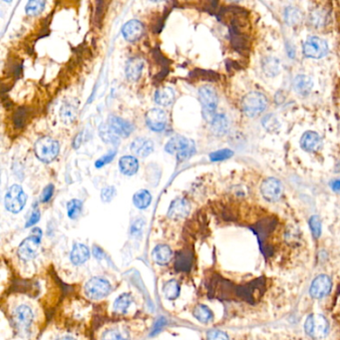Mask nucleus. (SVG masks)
<instances>
[{
  "label": "nucleus",
  "mask_w": 340,
  "mask_h": 340,
  "mask_svg": "<svg viewBox=\"0 0 340 340\" xmlns=\"http://www.w3.org/2000/svg\"><path fill=\"white\" fill-rule=\"evenodd\" d=\"M193 315L198 321L204 324L210 322L214 319L212 311L207 306H204V305H198L196 306L193 310Z\"/></svg>",
  "instance_id": "30"
},
{
  "label": "nucleus",
  "mask_w": 340,
  "mask_h": 340,
  "mask_svg": "<svg viewBox=\"0 0 340 340\" xmlns=\"http://www.w3.org/2000/svg\"><path fill=\"white\" fill-rule=\"evenodd\" d=\"M83 209V203L77 199L71 200L67 204V214L71 220H76L80 217Z\"/></svg>",
  "instance_id": "38"
},
{
  "label": "nucleus",
  "mask_w": 340,
  "mask_h": 340,
  "mask_svg": "<svg viewBox=\"0 0 340 340\" xmlns=\"http://www.w3.org/2000/svg\"><path fill=\"white\" fill-rule=\"evenodd\" d=\"M152 202V195L147 190H140L133 197V203L139 209L147 208Z\"/></svg>",
  "instance_id": "33"
},
{
  "label": "nucleus",
  "mask_w": 340,
  "mask_h": 340,
  "mask_svg": "<svg viewBox=\"0 0 340 340\" xmlns=\"http://www.w3.org/2000/svg\"><path fill=\"white\" fill-rule=\"evenodd\" d=\"M305 330L312 339H323L329 332V322L324 315L312 313L306 317Z\"/></svg>",
  "instance_id": "2"
},
{
  "label": "nucleus",
  "mask_w": 340,
  "mask_h": 340,
  "mask_svg": "<svg viewBox=\"0 0 340 340\" xmlns=\"http://www.w3.org/2000/svg\"><path fill=\"white\" fill-rule=\"evenodd\" d=\"M292 86L299 95L306 97L309 95L313 88V81L307 75H298L293 80Z\"/></svg>",
  "instance_id": "21"
},
{
  "label": "nucleus",
  "mask_w": 340,
  "mask_h": 340,
  "mask_svg": "<svg viewBox=\"0 0 340 340\" xmlns=\"http://www.w3.org/2000/svg\"><path fill=\"white\" fill-rule=\"evenodd\" d=\"M173 258V251L167 244H158L152 251L153 261L159 266H166Z\"/></svg>",
  "instance_id": "20"
},
{
  "label": "nucleus",
  "mask_w": 340,
  "mask_h": 340,
  "mask_svg": "<svg viewBox=\"0 0 340 340\" xmlns=\"http://www.w3.org/2000/svg\"><path fill=\"white\" fill-rule=\"evenodd\" d=\"M193 266V252L190 249H183L176 253L175 270L177 272H188Z\"/></svg>",
  "instance_id": "18"
},
{
  "label": "nucleus",
  "mask_w": 340,
  "mask_h": 340,
  "mask_svg": "<svg viewBox=\"0 0 340 340\" xmlns=\"http://www.w3.org/2000/svg\"><path fill=\"white\" fill-rule=\"evenodd\" d=\"M58 340H76L75 338H73V337H71V336H64V337H62V338H59Z\"/></svg>",
  "instance_id": "53"
},
{
  "label": "nucleus",
  "mask_w": 340,
  "mask_h": 340,
  "mask_svg": "<svg viewBox=\"0 0 340 340\" xmlns=\"http://www.w3.org/2000/svg\"><path fill=\"white\" fill-rule=\"evenodd\" d=\"M59 150L58 141L51 137H42L36 141L34 145L35 155L43 163L53 162L58 157Z\"/></svg>",
  "instance_id": "3"
},
{
  "label": "nucleus",
  "mask_w": 340,
  "mask_h": 340,
  "mask_svg": "<svg viewBox=\"0 0 340 340\" xmlns=\"http://www.w3.org/2000/svg\"><path fill=\"white\" fill-rule=\"evenodd\" d=\"M268 106L266 96L260 92H250L246 94L241 102L243 113L249 117L254 118L261 115Z\"/></svg>",
  "instance_id": "5"
},
{
  "label": "nucleus",
  "mask_w": 340,
  "mask_h": 340,
  "mask_svg": "<svg viewBox=\"0 0 340 340\" xmlns=\"http://www.w3.org/2000/svg\"><path fill=\"white\" fill-rule=\"evenodd\" d=\"M129 333L120 328H111L104 332L102 340H129Z\"/></svg>",
  "instance_id": "35"
},
{
  "label": "nucleus",
  "mask_w": 340,
  "mask_h": 340,
  "mask_svg": "<svg viewBox=\"0 0 340 340\" xmlns=\"http://www.w3.org/2000/svg\"><path fill=\"white\" fill-rule=\"evenodd\" d=\"M108 124L120 138H127L130 136L134 130V126L129 121L114 115L109 116Z\"/></svg>",
  "instance_id": "14"
},
{
  "label": "nucleus",
  "mask_w": 340,
  "mask_h": 340,
  "mask_svg": "<svg viewBox=\"0 0 340 340\" xmlns=\"http://www.w3.org/2000/svg\"><path fill=\"white\" fill-rule=\"evenodd\" d=\"M234 156V152L230 149H223L219 151H215L209 154V159L212 162H220V161H225Z\"/></svg>",
  "instance_id": "42"
},
{
  "label": "nucleus",
  "mask_w": 340,
  "mask_h": 340,
  "mask_svg": "<svg viewBox=\"0 0 340 340\" xmlns=\"http://www.w3.org/2000/svg\"><path fill=\"white\" fill-rule=\"evenodd\" d=\"M263 126L269 132H275L280 128V123L274 115L270 114L263 119Z\"/></svg>",
  "instance_id": "41"
},
{
  "label": "nucleus",
  "mask_w": 340,
  "mask_h": 340,
  "mask_svg": "<svg viewBox=\"0 0 340 340\" xmlns=\"http://www.w3.org/2000/svg\"><path fill=\"white\" fill-rule=\"evenodd\" d=\"M262 68L264 73L269 77H274L279 73V60L275 57H266L262 62Z\"/></svg>",
  "instance_id": "29"
},
{
  "label": "nucleus",
  "mask_w": 340,
  "mask_h": 340,
  "mask_svg": "<svg viewBox=\"0 0 340 340\" xmlns=\"http://www.w3.org/2000/svg\"><path fill=\"white\" fill-rule=\"evenodd\" d=\"M93 253H94V257L98 261H102L103 258H104V251L99 246H94L93 247Z\"/></svg>",
  "instance_id": "51"
},
{
  "label": "nucleus",
  "mask_w": 340,
  "mask_h": 340,
  "mask_svg": "<svg viewBox=\"0 0 340 340\" xmlns=\"http://www.w3.org/2000/svg\"><path fill=\"white\" fill-rule=\"evenodd\" d=\"M27 119V110L24 107L18 108L13 115V123L16 128H22Z\"/></svg>",
  "instance_id": "43"
},
{
  "label": "nucleus",
  "mask_w": 340,
  "mask_h": 340,
  "mask_svg": "<svg viewBox=\"0 0 340 340\" xmlns=\"http://www.w3.org/2000/svg\"><path fill=\"white\" fill-rule=\"evenodd\" d=\"M326 15L322 10H313L310 13V23L313 27H322L325 23Z\"/></svg>",
  "instance_id": "40"
},
{
  "label": "nucleus",
  "mask_w": 340,
  "mask_h": 340,
  "mask_svg": "<svg viewBox=\"0 0 340 340\" xmlns=\"http://www.w3.org/2000/svg\"><path fill=\"white\" fill-rule=\"evenodd\" d=\"M320 137L313 131H307L301 139V147L306 152H315L320 148Z\"/></svg>",
  "instance_id": "22"
},
{
  "label": "nucleus",
  "mask_w": 340,
  "mask_h": 340,
  "mask_svg": "<svg viewBox=\"0 0 340 340\" xmlns=\"http://www.w3.org/2000/svg\"><path fill=\"white\" fill-rule=\"evenodd\" d=\"M116 154H117L116 151H110L108 154H106L105 156H103L100 159H98V160L96 161V163H95V167H96L97 169H101L102 167L106 166L107 164L111 163V162L113 161V159L115 158Z\"/></svg>",
  "instance_id": "45"
},
{
  "label": "nucleus",
  "mask_w": 340,
  "mask_h": 340,
  "mask_svg": "<svg viewBox=\"0 0 340 340\" xmlns=\"http://www.w3.org/2000/svg\"><path fill=\"white\" fill-rule=\"evenodd\" d=\"M199 100L202 104L203 116L208 122H211L216 116V110L218 107V94L211 86H203L199 90Z\"/></svg>",
  "instance_id": "6"
},
{
  "label": "nucleus",
  "mask_w": 340,
  "mask_h": 340,
  "mask_svg": "<svg viewBox=\"0 0 340 340\" xmlns=\"http://www.w3.org/2000/svg\"><path fill=\"white\" fill-rule=\"evenodd\" d=\"M304 20V15L301 10L294 7H287L284 10V21L289 26H298Z\"/></svg>",
  "instance_id": "28"
},
{
  "label": "nucleus",
  "mask_w": 340,
  "mask_h": 340,
  "mask_svg": "<svg viewBox=\"0 0 340 340\" xmlns=\"http://www.w3.org/2000/svg\"><path fill=\"white\" fill-rule=\"evenodd\" d=\"M206 340H230V337L226 332L222 330L212 329L207 332Z\"/></svg>",
  "instance_id": "47"
},
{
  "label": "nucleus",
  "mask_w": 340,
  "mask_h": 340,
  "mask_svg": "<svg viewBox=\"0 0 340 340\" xmlns=\"http://www.w3.org/2000/svg\"><path fill=\"white\" fill-rule=\"evenodd\" d=\"M27 202V196L19 185L11 186L5 195V207L12 214H18Z\"/></svg>",
  "instance_id": "8"
},
{
  "label": "nucleus",
  "mask_w": 340,
  "mask_h": 340,
  "mask_svg": "<svg viewBox=\"0 0 340 340\" xmlns=\"http://www.w3.org/2000/svg\"><path fill=\"white\" fill-rule=\"evenodd\" d=\"M78 115V110L76 106L72 104H64L60 109V117L63 123L72 124Z\"/></svg>",
  "instance_id": "34"
},
{
  "label": "nucleus",
  "mask_w": 340,
  "mask_h": 340,
  "mask_svg": "<svg viewBox=\"0 0 340 340\" xmlns=\"http://www.w3.org/2000/svg\"><path fill=\"white\" fill-rule=\"evenodd\" d=\"M111 290V283L107 279L99 276L90 278L84 286L85 295L91 301L102 300L110 294Z\"/></svg>",
  "instance_id": "7"
},
{
  "label": "nucleus",
  "mask_w": 340,
  "mask_h": 340,
  "mask_svg": "<svg viewBox=\"0 0 340 340\" xmlns=\"http://www.w3.org/2000/svg\"><path fill=\"white\" fill-rule=\"evenodd\" d=\"M122 34L128 42H136L144 34V26L139 20L132 19L123 26Z\"/></svg>",
  "instance_id": "15"
},
{
  "label": "nucleus",
  "mask_w": 340,
  "mask_h": 340,
  "mask_svg": "<svg viewBox=\"0 0 340 340\" xmlns=\"http://www.w3.org/2000/svg\"><path fill=\"white\" fill-rule=\"evenodd\" d=\"M53 193H54V186L52 184H50L47 187H45V189L43 190V192L41 194V197H40V201L42 203L49 202L50 199L53 196Z\"/></svg>",
  "instance_id": "48"
},
{
  "label": "nucleus",
  "mask_w": 340,
  "mask_h": 340,
  "mask_svg": "<svg viewBox=\"0 0 340 340\" xmlns=\"http://www.w3.org/2000/svg\"><path fill=\"white\" fill-rule=\"evenodd\" d=\"M90 258V250L88 246L83 243H75L71 252L70 261L75 266H80L86 263Z\"/></svg>",
  "instance_id": "19"
},
{
  "label": "nucleus",
  "mask_w": 340,
  "mask_h": 340,
  "mask_svg": "<svg viewBox=\"0 0 340 340\" xmlns=\"http://www.w3.org/2000/svg\"><path fill=\"white\" fill-rule=\"evenodd\" d=\"M116 196V189L113 186L105 187L101 192V200L104 203H110Z\"/></svg>",
  "instance_id": "44"
},
{
  "label": "nucleus",
  "mask_w": 340,
  "mask_h": 340,
  "mask_svg": "<svg viewBox=\"0 0 340 340\" xmlns=\"http://www.w3.org/2000/svg\"><path fill=\"white\" fill-rule=\"evenodd\" d=\"M132 303H133V298L131 293H122L121 295L117 298V300L114 303V310L117 313L125 314L128 311L129 307L132 305Z\"/></svg>",
  "instance_id": "31"
},
{
  "label": "nucleus",
  "mask_w": 340,
  "mask_h": 340,
  "mask_svg": "<svg viewBox=\"0 0 340 340\" xmlns=\"http://www.w3.org/2000/svg\"><path fill=\"white\" fill-rule=\"evenodd\" d=\"M331 189L335 193H340V180H336L331 184Z\"/></svg>",
  "instance_id": "52"
},
{
  "label": "nucleus",
  "mask_w": 340,
  "mask_h": 340,
  "mask_svg": "<svg viewBox=\"0 0 340 340\" xmlns=\"http://www.w3.org/2000/svg\"><path fill=\"white\" fill-rule=\"evenodd\" d=\"M131 151L140 158H146L154 151V143L148 138H137L131 144Z\"/></svg>",
  "instance_id": "16"
},
{
  "label": "nucleus",
  "mask_w": 340,
  "mask_h": 340,
  "mask_svg": "<svg viewBox=\"0 0 340 340\" xmlns=\"http://www.w3.org/2000/svg\"><path fill=\"white\" fill-rule=\"evenodd\" d=\"M144 68V60L140 57H134L130 59L126 66V77L132 81H138L141 77L142 70Z\"/></svg>",
  "instance_id": "23"
},
{
  "label": "nucleus",
  "mask_w": 340,
  "mask_h": 340,
  "mask_svg": "<svg viewBox=\"0 0 340 340\" xmlns=\"http://www.w3.org/2000/svg\"><path fill=\"white\" fill-rule=\"evenodd\" d=\"M145 227V221L142 220V219H138L134 224L132 225L131 227V230H130V233H131V236L136 238V237H139L142 235L143 233V229Z\"/></svg>",
  "instance_id": "46"
},
{
  "label": "nucleus",
  "mask_w": 340,
  "mask_h": 340,
  "mask_svg": "<svg viewBox=\"0 0 340 340\" xmlns=\"http://www.w3.org/2000/svg\"><path fill=\"white\" fill-rule=\"evenodd\" d=\"M210 128L214 134L218 136L225 135L229 130V120L224 114H218L210 122Z\"/></svg>",
  "instance_id": "25"
},
{
  "label": "nucleus",
  "mask_w": 340,
  "mask_h": 340,
  "mask_svg": "<svg viewBox=\"0 0 340 340\" xmlns=\"http://www.w3.org/2000/svg\"><path fill=\"white\" fill-rule=\"evenodd\" d=\"M12 323L19 331H26L34 320V313L29 306H17L12 312Z\"/></svg>",
  "instance_id": "10"
},
{
  "label": "nucleus",
  "mask_w": 340,
  "mask_h": 340,
  "mask_svg": "<svg viewBox=\"0 0 340 340\" xmlns=\"http://www.w3.org/2000/svg\"><path fill=\"white\" fill-rule=\"evenodd\" d=\"M331 289V278L327 274H319L312 280L309 287V294L314 300H322L330 293Z\"/></svg>",
  "instance_id": "11"
},
{
  "label": "nucleus",
  "mask_w": 340,
  "mask_h": 340,
  "mask_svg": "<svg viewBox=\"0 0 340 340\" xmlns=\"http://www.w3.org/2000/svg\"><path fill=\"white\" fill-rule=\"evenodd\" d=\"M99 136L102 139L103 142H105L108 145L117 146L120 142V137L114 132V130L110 127V125L108 123L100 125Z\"/></svg>",
  "instance_id": "27"
},
{
  "label": "nucleus",
  "mask_w": 340,
  "mask_h": 340,
  "mask_svg": "<svg viewBox=\"0 0 340 340\" xmlns=\"http://www.w3.org/2000/svg\"><path fill=\"white\" fill-rule=\"evenodd\" d=\"M163 292L168 301H175L179 298L181 292V287L176 279L168 280L163 286Z\"/></svg>",
  "instance_id": "32"
},
{
  "label": "nucleus",
  "mask_w": 340,
  "mask_h": 340,
  "mask_svg": "<svg viewBox=\"0 0 340 340\" xmlns=\"http://www.w3.org/2000/svg\"><path fill=\"white\" fill-rule=\"evenodd\" d=\"M263 197L269 202H277L283 194V186L278 179L268 178L261 186Z\"/></svg>",
  "instance_id": "12"
},
{
  "label": "nucleus",
  "mask_w": 340,
  "mask_h": 340,
  "mask_svg": "<svg viewBox=\"0 0 340 340\" xmlns=\"http://www.w3.org/2000/svg\"><path fill=\"white\" fill-rule=\"evenodd\" d=\"M176 94L171 87H162L155 93V101L161 106H170L175 101Z\"/></svg>",
  "instance_id": "26"
},
{
  "label": "nucleus",
  "mask_w": 340,
  "mask_h": 340,
  "mask_svg": "<svg viewBox=\"0 0 340 340\" xmlns=\"http://www.w3.org/2000/svg\"><path fill=\"white\" fill-rule=\"evenodd\" d=\"M190 75L195 79H200L203 81H218L220 79V75L218 73L214 71H206L200 69L193 71Z\"/></svg>",
  "instance_id": "36"
},
{
  "label": "nucleus",
  "mask_w": 340,
  "mask_h": 340,
  "mask_svg": "<svg viewBox=\"0 0 340 340\" xmlns=\"http://www.w3.org/2000/svg\"><path fill=\"white\" fill-rule=\"evenodd\" d=\"M166 323H167V320L164 317L159 318L156 321V323L154 324V326H153V329H152V332H151V336H155L156 334H158L163 329V327L166 325Z\"/></svg>",
  "instance_id": "49"
},
{
  "label": "nucleus",
  "mask_w": 340,
  "mask_h": 340,
  "mask_svg": "<svg viewBox=\"0 0 340 340\" xmlns=\"http://www.w3.org/2000/svg\"><path fill=\"white\" fill-rule=\"evenodd\" d=\"M190 212V204L185 199L174 200L168 209V217L172 220H181Z\"/></svg>",
  "instance_id": "17"
},
{
  "label": "nucleus",
  "mask_w": 340,
  "mask_h": 340,
  "mask_svg": "<svg viewBox=\"0 0 340 340\" xmlns=\"http://www.w3.org/2000/svg\"><path fill=\"white\" fill-rule=\"evenodd\" d=\"M303 50L304 54L308 58L321 59L328 53V44L319 37L311 36L306 39Z\"/></svg>",
  "instance_id": "9"
},
{
  "label": "nucleus",
  "mask_w": 340,
  "mask_h": 340,
  "mask_svg": "<svg viewBox=\"0 0 340 340\" xmlns=\"http://www.w3.org/2000/svg\"><path fill=\"white\" fill-rule=\"evenodd\" d=\"M119 169L126 176H133L139 170V162L133 156H124L119 161Z\"/></svg>",
  "instance_id": "24"
},
{
  "label": "nucleus",
  "mask_w": 340,
  "mask_h": 340,
  "mask_svg": "<svg viewBox=\"0 0 340 340\" xmlns=\"http://www.w3.org/2000/svg\"><path fill=\"white\" fill-rule=\"evenodd\" d=\"M168 118L164 110L160 108H154L147 112L146 114V123L148 127L155 132L163 131L167 126Z\"/></svg>",
  "instance_id": "13"
},
{
  "label": "nucleus",
  "mask_w": 340,
  "mask_h": 340,
  "mask_svg": "<svg viewBox=\"0 0 340 340\" xmlns=\"http://www.w3.org/2000/svg\"><path fill=\"white\" fill-rule=\"evenodd\" d=\"M309 228L311 231V234L314 238H319L322 233V224L321 220L319 219L318 216H312L309 219Z\"/></svg>",
  "instance_id": "39"
},
{
  "label": "nucleus",
  "mask_w": 340,
  "mask_h": 340,
  "mask_svg": "<svg viewBox=\"0 0 340 340\" xmlns=\"http://www.w3.org/2000/svg\"><path fill=\"white\" fill-rule=\"evenodd\" d=\"M165 151L171 155H176L179 162L190 159L196 153L195 142L184 136L173 137L165 146Z\"/></svg>",
  "instance_id": "1"
},
{
  "label": "nucleus",
  "mask_w": 340,
  "mask_h": 340,
  "mask_svg": "<svg viewBox=\"0 0 340 340\" xmlns=\"http://www.w3.org/2000/svg\"><path fill=\"white\" fill-rule=\"evenodd\" d=\"M41 238H42V231L39 228L32 229L30 236L25 238L18 246L17 253L20 260L24 262H29L34 259L38 252V248L40 246Z\"/></svg>",
  "instance_id": "4"
},
{
  "label": "nucleus",
  "mask_w": 340,
  "mask_h": 340,
  "mask_svg": "<svg viewBox=\"0 0 340 340\" xmlns=\"http://www.w3.org/2000/svg\"><path fill=\"white\" fill-rule=\"evenodd\" d=\"M40 217H41L40 210H39L37 207H35L34 210L32 211V214H31V216H30V218H29V220L27 221L25 227H26V228H30V227L34 226L35 224H37V223L39 222Z\"/></svg>",
  "instance_id": "50"
},
{
  "label": "nucleus",
  "mask_w": 340,
  "mask_h": 340,
  "mask_svg": "<svg viewBox=\"0 0 340 340\" xmlns=\"http://www.w3.org/2000/svg\"><path fill=\"white\" fill-rule=\"evenodd\" d=\"M46 2L44 0H31L27 3L25 7L26 14L29 16H37L39 15L45 7Z\"/></svg>",
  "instance_id": "37"
}]
</instances>
